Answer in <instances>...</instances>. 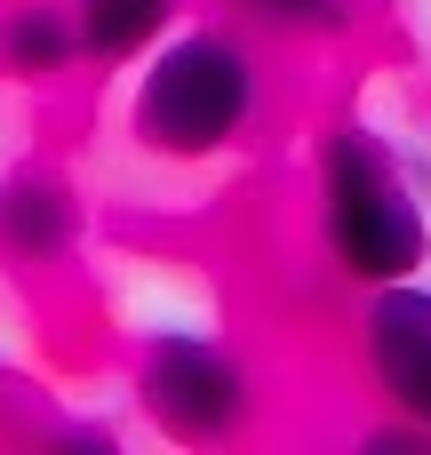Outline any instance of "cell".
Wrapping results in <instances>:
<instances>
[{
    "label": "cell",
    "instance_id": "cell-6",
    "mask_svg": "<svg viewBox=\"0 0 431 455\" xmlns=\"http://www.w3.org/2000/svg\"><path fill=\"white\" fill-rule=\"evenodd\" d=\"M72 24H80V56L88 64L128 72L184 24V0H72Z\"/></svg>",
    "mask_w": 431,
    "mask_h": 455
},
{
    "label": "cell",
    "instance_id": "cell-1",
    "mask_svg": "<svg viewBox=\"0 0 431 455\" xmlns=\"http://www.w3.org/2000/svg\"><path fill=\"white\" fill-rule=\"evenodd\" d=\"M256 120H264V64H256L248 32H232V24H176L136 64L128 136L152 160H176V168L216 160Z\"/></svg>",
    "mask_w": 431,
    "mask_h": 455
},
{
    "label": "cell",
    "instance_id": "cell-7",
    "mask_svg": "<svg viewBox=\"0 0 431 455\" xmlns=\"http://www.w3.org/2000/svg\"><path fill=\"white\" fill-rule=\"evenodd\" d=\"M88 64L80 56V24H72V0H16L0 8V72L16 80H56Z\"/></svg>",
    "mask_w": 431,
    "mask_h": 455
},
{
    "label": "cell",
    "instance_id": "cell-5",
    "mask_svg": "<svg viewBox=\"0 0 431 455\" xmlns=\"http://www.w3.org/2000/svg\"><path fill=\"white\" fill-rule=\"evenodd\" d=\"M88 232V208H80V184L64 168H8L0 176V264L16 272H64L72 248Z\"/></svg>",
    "mask_w": 431,
    "mask_h": 455
},
{
    "label": "cell",
    "instance_id": "cell-2",
    "mask_svg": "<svg viewBox=\"0 0 431 455\" xmlns=\"http://www.w3.org/2000/svg\"><path fill=\"white\" fill-rule=\"evenodd\" d=\"M320 240H328V264L352 288L424 280L431 264L424 192H416L400 144L368 120H344L320 144Z\"/></svg>",
    "mask_w": 431,
    "mask_h": 455
},
{
    "label": "cell",
    "instance_id": "cell-8",
    "mask_svg": "<svg viewBox=\"0 0 431 455\" xmlns=\"http://www.w3.org/2000/svg\"><path fill=\"white\" fill-rule=\"evenodd\" d=\"M224 8L256 40H344L360 24V0H224Z\"/></svg>",
    "mask_w": 431,
    "mask_h": 455
},
{
    "label": "cell",
    "instance_id": "cell-4",
    "mask_svg": "<svg viewBox=\"0 0 431 455\" xmlns=\"http://www.w3.org/2000/svg\"><path fill=\"white\" fill-rule=\"evenodd\" d=\"M360 376L368 392L416 432L431 440V288L424 280H392V288H360Z\"/></svg>",
    "mask_w": 431,
    "mask_h": 455
},
{
    "label": "cell",
    "instance_id": "cell-3",
    "mask_svg": "<svg viewBox=\"0 0 431 455\" xmlns=\"http://www.w3.org/2000/svg\"><path fill=\"white\" fill-rule=\"evenodd\" d=\"M136 408L160 440L176 448H216V440H240L264 408V384L256 368L208 336V328H160L144 336L136 352Z\"/></svg>",
    "mask_w": 431,
    "mask_h": 455
}]
</instances>
